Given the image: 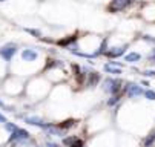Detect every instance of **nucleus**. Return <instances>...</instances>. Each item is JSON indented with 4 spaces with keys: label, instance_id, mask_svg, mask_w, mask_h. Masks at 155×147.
Instances as JSON below:
<instances>
[{
    "label": "nucleus",
    "instance_id": "f257e3e1",
    "mask_svg": "<svg viewBox=\"0 0 155 147\" xmlns=\"http://www.w3.org/2000/svg\"><path fill=\"white\" fill-rule=\"evenodd\" d=\"M121 88V81L120 80H114V78H106L103 81V89L106 94H110V95H115Z\"/></svg>",
    "mask_w": 155,
    "mask_h": 147
},
{
    "label": "nucleus",
    "instance_id": "f03ea898",
    "mask_svg": "<svg viewBox=\"0 0 155 147\" xmlns=\"http://www.w3.org/2000/svg\"><path fill=\"white\" fill-rule=\"evenodd\" d=\"M15 52H17V46L14 43H8V45L0 48V57H2L5 61H11L12 57L15 55Z\"/></svg>",
    "mask_w": 155,
    "mask_h": 147
},
{
    "label": "nucleus",
    "instance_id": "7ed1b4c3",
    "mask_svg": "<svg viewBox=\"0 0 155 147\" xmlns=\"http://www.w3.org/2000/svg\"><path fill=\"white\" fill-rule=\"evenodd\" d=\"M130 3H132V0H112V2L109 3L107 9H109L110 12H118V11L126 9Z\"/></svg>",
    "mask_w": 155,
    "mask_h": 147
},
{
    "label": "nucleus",
    "instance_id": "20e7f679",
    "mask_svg": "<svg viewBox=\"0 0 155 147\" xmlns=\"http://www.w3.org/2000/svg\"><path fill=\"white\" fill-rule=\"evenodd\" d=\"M143 89H141V86H138V85H135V83H129L127 85V95H129V98H135V97H140V95H143Z\"/></svg>",
    "mask_w": 155,
    "mask_h": 147
},
{
    "label": "nucleus",
    "instance_id": "39448f33",
    "mask_svg": "<svg viewBox=\"0 0 155 147\" xmlns=\"http://www.w3.org/2000/svg\"><path fill=\"white\" fill-rule=\"evenodd\" d=\"M126 48H127V46L124 45V46H120V48H110V49H106L104 55H106V57H110V58H117V57H120V55L124 54Z\"/></svg>",
    "mask_w": 155,
    "mask_h": 147
},
{
    "label": "nucleus",
    "instance_id": "423d86ee",
    "mask_svg": "<svg viewBox=\"0 0 155 147\" xmlns=\"http://www.w3.org/2000/svg\"><path fill=\"white\" fill-rule=\"evenodd\" d=\"M37 57H38V54L34 49H23L21 51V58H23L25 61H35Z\"/></svg>",
    "mask_w": 155,
    "mask_h": 147
},
{
    "label": "nucleus",
    "instance_id": "0eeeda50",
    "mask_svg": "<svg viewBox=\"0 0 155 147\" xmlns=\"http://www.w3.org/2000/svg\"><path fill=\"white\" fill-rule=\"evenodd\" d=\"M98 81H100V75H98L97 72H89V74H87V81H86V85L89 86V88L97 86Z\"/></svg>",
    "mask_w": 155,
    "mask_h": 147
},
{
    "label": "nucleus",
    "instance_id": "6e6552de",
    "mask_svg": "<svg viewBox=\"0 0 155 147\" xmlns=\"http://www.w3.org/2000/svg\"><path fill=\"white\" fill-rule=\"evenodd\" d=\"M103 69H104V72H107V74H114V75L121 74V68L114 66V65H110V63H106V65L103 66Z\"/></svg>",
    "mask_w": 155,
    "mask_h": 147
},
{
    "label": "nucleus",
    "instance_id": "1a4fd4ad",
    "mask_svg": "<svg viewBox=\"0 0 155 147\" xmlns=\"http://www.w3.org/2000/svg\"><path fill=\"white\" fill-rule=\"evenodd\" d=\"M75 40H77V37H66V38H63V40H58L57 41V45L58 46H66V48H68V46H71L72 43H75Z\"/></svg>",
    "mask_w": 155,
    "mask_h": 147
},
{
    "label": "nucleus",
    "instance_id": "9d476101",
    "mask_svg": "<svg viewBox=\"0 0 155 147\" xmlns=\"http://www.w3.org/2000/svg\"><path fill=\"white\" fill-rule=\"evenodd\" d=\"M25 121H26L28 124H31V126H38V127H41V126L45 124V121L40 120V118H37V117H28V118H25Z\"/></svg>",
    "mask_w": 155,
    "mask_h": 147
},
{
    "label": "nucleus",
    "instance_id": "9b49d317",
    "mask_svg": "<svg viewBox=\"0 0 155 147\" xmlns=\"http://www.w3.org/2000/svg\"><path fill=\"white\" fill-rule=\"evenodd\" d=\"M140 58H141V55H140L138 52H129V54L124 57V60H126L127 63H137V61H140Z\"/></svg>",
    "mask_w": 155,
    "mask_h": 147
},
{
    "label": "nucleus",
    "instance_id": "f8f14e48",
    "mask_svg": "<svg viewBox=\"0 0 155 147\" xmlns=\"http://www.w3.org/2000/svg\"><path fill=\"white\" fill-rule=\"evenodd\" d=\"M25 31H26L28 34L34 35V37H38V38H41V32H40L38 29H34V28H25Z\"/></svg>",
    "mask_w": 155,
    "mask_h": 147
},
{
    "label": "nucleus",
    "instance_id": "ddd939ff",
    "mask_svg": "<svg viewBox=\"0 0 155 147\" xmlns=\"http://www.w3.org/2000/svg\"><path fill=\"white\" fill-rule=\"evenodd\" d=\"M153 141H155V130H153V132H152L147 138H146V141H144V147H149Z\"/></svg>",
    "mask_w": 155,
    "mask_h": 147
},
{
    "label": "nucleus",
    "instance_id": "4468645a",
    "mask_svg": "<svg viewBox=\"0 0 155 147\" xmlns=\"http://www.w3.org/2000/svg\"><path fill=\"white\" fill-rule=\"evenodd\" d=\"M72 126H74V120H69V121H63V124H60L58 127L64 130L66 127H72Z\"/></svg>",
    "mask_w": 155,
    "mask_h": 147
},
{
    "label": "nucleus",
    "instance_id": "2eb2a0df",
    "mask_svg": "<svg viewBox=\"0 0 155 147\" xmlns=\"http://www.w3.org/2000/svg\"><path fill=\"white\" fill-rule=\"evenodd\" d=\"M68 147H83V141H81L80 138H75Z\"/></svg>",
    "mask_w": 155,
    "mask_h": 147
},
{
    "label": "nucleus",
    "instance_id": "dca6fc26",
    "mask_svg": "<svg viewBox=\"0 0 155 147\" xmlns=\"http://www.w3.org/2000/svg\"><path fill=\"white\" fill-rule=\"evenodd\" d=\"M5 129H6L8 132H14V130L17 129V126L12 124V123H9V121H6V123H5Z\"/></svg>",
    "mask_w": 155,
    "mask_h": 147
},
{
    "label": "nucleus",
    "instance_id": "f3484780",
    "mask_svg": "<svg viewBox=\"0 0 155 147\" xmlns=\"http://www.w3.org/2000/svg\"><path fill=\"white\" fill-rule=\"evenodd\" d=\"M144 94V97L147 98V100H155V92L153 91H146V92H143Z\"/></svg>",
    "mask_w": 155,
    "mask_h": 147
},
{
    "label": "nucleus",
    "instance_id": "a211bd4d",
    "mask_svg": "<svg viewBox=\"0 0 155 147\" xmlns=\"http://www.w3.org/2000/svg\"><path fill=\"white\" fill-rule=\"evenodd\" d=\"M118 100H120V97H118V95H114L112 98H110V100L107 101V104H109V106H114L115 103H118Z\"/></svg>",
    "mask_w": 155,
    "mask_h": 147
},
{
    "label": "nucleus",
    "instance_id": "6ab92c4d",
    "mask_svg": "<svg viewBox=\"0 0 155 147\" xmlns=\"http://www.w3.org/2000/svg\"><path fill=\"white\" fill-rule=\"evenodd\" d=\"M143 75L144 77H155V71H144Z\"/></svg>",
    "mask_w": 155,
    "mask_h": 147
},
{
    "label": "nucleus",
    "instance_id": "aec40b11",
    "mask_svg": "<svg viewBox=\"0 0 155 147\" xmlns=\"http://www.w3.org/2000/svg\"><path fill=\"white\" fill-rule=\"evenodd\" d=\"M147 60L149 61H155V49H152V52L147 55Z\"/></svg>",
    "mask_w": 155,
    "mask_h": 147
},
{
    "label": "nucleus",
    "instance_id": "412c9836",
    "mask_svg": "<svg viewBox=\"0 0 155 147\" xmlns=\"http://www.w3.org/2000/svg\"><path fill=\"white\" fill-rule=\"evenodd\" d=\"M46 147H61V145H58L55 142H46Z\"/></svg>",
    "mask_w": 155,
    "mask_h": 147
},
{
    "label": "nucleus",
    "instance_id": "4be33fe9",
    "mask_svg": "<svg viewBox=\"0 0 155 147\" xmlns=\"http://www.w3.org/2000/svg\"><path fill=\"white\" fill-rule=\"evenodd\" d=\"M6 121H8V120H6L3 115H0V123H6Z\"/></svg>",
    "mask_w": 155,
    "mask_h": 147
},
{
    "label": "nucleus",
    "instance_id": "5701e85b",
    "mask_svg": "<svg viewBox=\"0 0 155 147\" xmlns=\"http://www.w3.org/2000/svg\"><path fill=\"white\" fill-rule=\"evenodd\" d=\"M0 107H5V104H3V101L0 100Z\"/></svg>",
    "mask_w": 155,
    "mask_h": 147
},
{
    "label": "nucleus",
    "instance_id": "b1692460",
    "mask_svg": "<svg viewBox=\"0 0 155 147\" xmlns=\"http://www.w3.org/2000/svg\"><path fill=\"white\" fill-rule=\"evenodd\" d=\"M0 2H6V0H0Z\"/></svg>",
    "mask_w": 155,
    "mask_h": 147
}]
</instances>
